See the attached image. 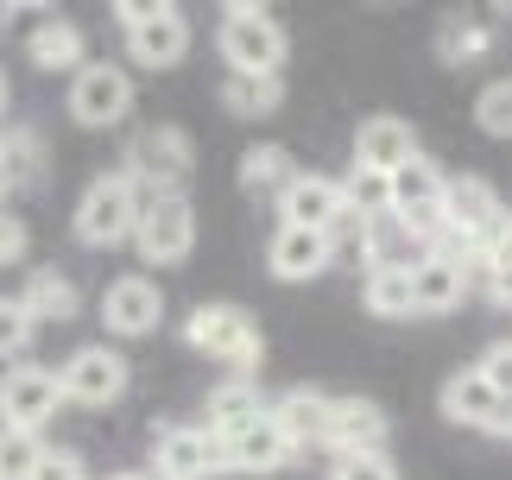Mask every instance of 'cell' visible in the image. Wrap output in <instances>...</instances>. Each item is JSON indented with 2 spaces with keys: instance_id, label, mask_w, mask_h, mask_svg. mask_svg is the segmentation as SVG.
Listing matches in <instances>:
<instances>
[{
  "instance_id": "f1b7e54d",
  "label": "cell",
  "mask_w": 512,
  "mask_h": 480,
  "mask_svg": "<svg viewBox=\"0 0 512 480\" xmlns=\"http://www.w3.org/2000/svg\"><path fill=\"white\" fill-rule=\"evenodd\" d=\"M45 462V436L38 430H0V480H32Z\"/></svg>"
},
{
  "instance_id": "8992f818",
  "label": "cell",
  "mask_w": 512,
  "mask_h": 480,
  "mask_svg": "<svg viewBox=\"0 0 512 480\" xmlns=\"http://www.w3.org/2000/svg\"><path fill=\"white\" fill-rule=\"evenodd\" d=\"M133 247H140V259H152V266H184L190 247H196L190 196H146L140 228H133Z\"/></svg>"
},
{
  "instance_id": "836d02e7",
  "label": "cell",
  "mask_w": 512,
  "mask_h": 480,
  "mask_svg": "<svg viewBox=\"0 0 512 480\" xmlns=\"http://www.w3.org/2000/svg\"><path fill=\"white\" fill-rule=\"evenodd\" d=\"M329 480H399V474H392L386 449H380V455H336V462H329Z\"/></svg>"
},
{
  "instance_id": "d590c367",
  "label": "cell",
  "mask_w": 512,
  "mask_h": 480,
  "mask_svg": "<svg viewBox=\"0 0 512 480\" xmlns=\"http://www.w3.org/2000/svg\"><path fill=\"white\" fill-rule=\"evenodd\" d=\"M475 367L487 373V386H494L500 398H512V342H494V348L475 360Z\"/></svg>"
},
{
  "instance_id": "7c38bea8",
  "label": "cell",
  "mask_w": 512,
  "mask_h": 480,
  "mask_svg": "<svg viewBox=\"0 0 512 480\" xmlns=\"http://www.w3.org/2000/svg\"><path fill=\"white\" fill-rule=\"evenodd\" d=\"M285 228H317V234H336V222L348 215V196L336 177H323V171H298V184L285 190Z\"/></svg>"
},
{
  "instance_id": "8d00e7d4",
  "label": "cell",
  "mask_w": 512,
  "mask_h": 480,
  "mask_svg": "<svg viewBox=\"0 0 512 480\" xmlns=\"http://www.w3.org/2000/svg\"><path fill=\"white\" fill-rule=\"evenodd\" d=\"M51 19V7H0V38H32Z\"/></svg>"
},
{
  "instance_id": "f546056e",
  "label": "cell",
  "mask_w": 512,
  "mask_h": 480,
  "mask_svg": "<svg viewBox=\"0 0 512 480\" xmlns=\"http://www.w3.org/2000/svg\"><path fill=\"white\" fill-rule=\"evenodd\" d=\"M0 146H7V165H13V184L19 190H32L38 177H45V146H38L32 127H7V133H0Z\"/></svg>"
},
{
  "instance_id": "83f0119b",
  "label": "cell",
  "mask_w": 512,
  "mask_h": 480,
  "mask_svg": "<svg viewBox=\"0 0 512 480\" xmlns=\"http://www.w3.org/2000/svg\"><path fill=\"white\" fill-rule=\"evenodd\" d=\"M342 196H348V209H361V215H367V222H380V215H392V177H386V171L348 165V177H342Z\"/></svg>"
},
{
  "instance_id": "603a6c76",
  "label": "cell",
  "mask_w": 512,
  "mask_h": 480,
  "mask_svg": "<svg viewBox=\"0 0 512 480\" xmlns=\"http://www.w3.org/2000/svg\"><path fill=\"white\" fill-rule=\"evenodd\" d=\"M19 304L32 310V323H70L76 310H83V291H76V278H64V272H32L26 278V291H19Z\"/></svg>"
},
{
  "instance_id": "cb8c5ba5",
  "label": "cell",
  "mask_w": 512,
  "mask_h": 480,
  "mask_svg": "<svg viewBox=\"0 0 512 480\" xmlns=\"http://www.w3.org/2000/svg\"><path fill=\"white\" fill-rule=\"evenodd\" d=\"M253 417H266V405H260V386H253L247 373H234V379H222V386L209 392V430L215 436L241 430V424H253Z\"/></svg>"
},
{
  "instance_id": "4dcf8cb0",
  "label": "cell",
  "mask_w": 512,
  "mask_h": 480,
  "mask_svg": "<svg viewBox=\"0 0 512 480\" xmlns=\"http://www.w3.org/2000/svg\"><path fill=\"white\" fill-rule=\"evenodd\" d=\"M475 120L487 139H512V76H494L481 95H475Z\"/></svg>"
},
{
  "instance_id": "3957f363",
  "label": "cell",
  "mask_w": 512,
  "mask_h": 480,
  "mask_svg": "<svg viewBox=\"0 0 512 480\" xmlns=\"http://www.w3.org/2000/svg\"><path fill=\"white\" fill-rule=\"evenodd\" d=\"M184 342L196 354H209V360H222V367L234 373H253L260 367V329H253V316L247 310H234V304H203V310H190V323H184Z\"/></svg>"
},
{
  "instance_id": "8fae6325",
  "label": "cell",
  "mask_w": 512,
  "mask_h": 480,
  "mask_svg": "<svg viewBox=\"0 0 512 480\" xmlns=\"http://www.w3.org/2000/svg\"><path fill=\"white\" fill-rule=\"evenodd\" d=\"M386 436H392V424L373 398H336L329 405V430H323L329 455H380Z\"/></svg>"
},
{
  "instance_id": "5b68a950",
  "label": "cell",
  "mask_w": 512,
  "mask_h": 480,
  "mask_svg": "<svg viewBox=\"0 0 512 480\" xmlns=\"http://www.w3.org/2000/svg\"><path fill=\"white\" fill-rule=\"evenodd\" d=\"M57 379H64V405H89V411H102V405H114V398L133 386V367H127V354H121V348L89 342V348L64 354Z\"/></svg>"
},
{
  "instance_id": "f35d334b",
  "label": "cell",
  "mask_w": 512,
  "mask_h": 480,
  "mask_svg": "<svg viewBox=\"0 0 512 480\" xmlns=\"http://www.w3.org/2000/svg\"><path fill=\"white\" fill-rule=\"evenodd\" d=\"M159 13H165V0H121V7H114V19H121V32L146 26V19H159Z\"/></svg>"
},
{
  "instance_id": "52a82bcc",
  "label": "cell",
  "mask_w": 512,
  "mask_h": 480,
  "mask_svg": "<svg viewBox=\"0 0 512 480\" xmlns=\"http://www.w3.org/2000/svg\"><path fill=\"white\" fill-rule=\"evenodd\" d=\"M222 436L209 424H165L152 430V474L159 480H209L222 474Z\"/></svg>"
},
{
  "instance_id": "ba28073f",
  "label": "cell",
  "mask_w": 512,
  "mask_h": 480,
  "mask_svg": "<svg viewBox=\"0 0 512 480\" xmlns=\"http://www.w3.org/2000/svg\"><path fill=\"white\" fill-rule=\"evenodd\" d=\"M64 405V379L51 367H7L0 373V430H45Z\"/></svg>"
},
{
  "instance_id": "7bdbcfd3",
  "label": "cell",
  "mask_w": 512,
  "mask_h": 480,
  "mask_svg": "<svg viewBox=\"0 0 512 480\" xmlns=\"http://www.w3.org/2000/svg\"><path fill=\"white\" fill-rule=\"evenodd\" d=\"M108 480H152V474H108Z\"/></svg>"
},
{
  "instance_id": "e575fe53",
  "label": "cell",
  "mask_w": 512,
  "mask_h": 480,
  "mask_svg": "<svg viewBox=\"0 0 512 480\" xmlns=\"http://www.w3.org/2000/svg\"><path fill=\"white\" fill-rule=\"evenodd\" d=\"M32 480H89V462L76 449H45V462L32 468Z\"/></svg>"
},
{
  "instance_id": "d6a6232c",
  "label": "cell",
  "mask_w": 512,
  "mask_h": 480,
  "mask_svg": "<svg viewBox=\"0 0 512 480\" xmlns=\"http://www.w3.org/2000/svg\"><path fill=\"white\" fill-rule=\"evenodd\" d=\"M481 259H487V278H481V291L494 297L500 310H512V222H506V240H494V247H487Z\"/></svg>"
},
{
  "instance_id": "7a4b0ae2",
  "label": "cell",
  "mask_w": 512,
  "mask_h": 480,
  "mask_svg": "<svg viewBox=\"0 0 512 480\" xmlns=\"http://www.w3.org/2000/svg\"><path fill=\"white\" fill-rule=\"evenodd\" d=\"M215 45H222L234 76H279V64H285V26L266 7H247V0H234L222 13Z\"/></svg>"
},
{
  "instance_id": "30bf717a",
  "label": "cell",
  "mask_w": 512,
  "mask_h": 480,
  "mask_svg": "<svg viewBox=\"0 0 512 480\" xmlns=\"http://www.w3.org/2000/svg\"><path fill=\"white\" fill-rule=\"evenodd\" d=\"M102 323L108 335H121V342H140V335H152L165 323V297L152 278L140 272H127V278H114V285L102 291Z\"/></svg>"
},
{
  "instance_id": "ac0fdd59",
  "label": "cell",
  "mask_w": 512,
  "mask_h": 480,
  "mask_svg": "<svg viewBox=\"0 0 512 480\" xmlns=\"http://www.w3.org/2000/svg\"><path fill=\"white\" fill-rule=\"evenodd\" d=\"M329 405H336L329 392H317V386H291L279 405H272V424L285 430L291 449H310V443H323V430H329Z\"/></svg>"
},
{
  "instance_id": "4fadbf2b",
  "label": "cell",
  "mask_w": 512,
  "mask_h": 480,
  "mask_svg": "<svg viewBox=\"0 0 512 480\" xmlns=\"http://www.w3.org/2000/svg\"><path fill=\"white\" fill-rule=\"evenodd\" d=\"M291 455H298V449H291L285 430L272 424V405H266V417H253V424H241V430L222 436V462L241 468V474H279Z\"/></svg>"
},
{
  "instance_id": "ab89813d",
  "label": "cell",
  "mask_w": 512,
  "mask_h": 480,
  "mask_svg": "<svg viewBox=\"0 0 512 480\" xmlns=\"http://www.w3.org/2000/svg\"><path fill=\"white\" fill-rule=\"evenodd\" d=\"M487 436H512V398H500V411H494V424H487Z\"/></svg>"
},
{
  "instance_id": "7402d4cb",
  "label": "cell",
  "mask_w": 512,
  "mask_h": 480,
  "mask_svg": "<svg viewBox=\"0 0 512 480\" xmlns=\"http://www.w3.org/2000/svg\"><path fill=\"white\" fill-rule=\"evenodd\" d=\"M443 190H449V177L430 165V158L418 152L411 165L392 171V215H424V209H443Z\"/></svg>"
},
{
  "instance_id": "484cf974",
  "label": "cell",
  "mask_w": 512,
  "mask_h": 480,
  "mask_svg": "<svg viewBox=\"0 0 512 480\" xmlns=\"http://www.w3.org/2000/svg\"><path fill=\"white\" fill-rule=\"evenodd\" d=\"M487 45H494V32L481 26V19H462V13H449L443 26H437V57L443 64H481Z\"/></svg>"
},
{
  "instance_id": "b9f144b4",
  "label": "cell",
  "mask_w": 512,
  "mask_h": 480,
  "mask_svg": "<svg viewBox=\"0 0 512 480\" xmlns=\"http://www.w3.org/2000/svg\"><path fill=\"white\" fill-rule=\"evenodd\" d=\"M0 114H7V76H0Z\"/></svg>"
},
{
  "instance_id": "2e32d148",
  "label": "cell",
  "mask_w": 512,
  "mask_h": 480,
  "mask_svg": "<svg viewBox=\"0 0 512 480\" xmlns=\"http://www.w3.org/2000/svg\"><path fill=\"white\" fill-rule=\"evenodd\" d=\"M468 297V266L456 253H424L418 266H411V310L418 316H443L456 310Z\"/></svg>"
},
{
  "instance_id": "74e56055",
  "label": "cell",
  "mask_w": 512,
  "mask_h": 480,
  "mask_svg": "<svg viewBox=\"0 0 512 480\" xmlns=\"http://www.w3.org/2000/svg\"><path fill=\"white\" fill-rule=\"evenodd\" d=\"M26 259V222L13 209H0V266H19Z\"/></svg>"
},
{
  "instance_id": "9c48e42d",
  "label": "cell",
  "mask_w": 512,
  "mask_h": 480,
  "mask_svg": "<svg viewBox=\"0 0 512 480\" xmlns=\"http://www.w3.org/2000/svg\"><path fill=\"white\" fill-rule=\"evenodd\" d=\"M133 114V76L114 64H83L70 76V120L76 127H121Z\"/></svg>"
},
{
  "instance_id": "44dd1931",
  "label": "cell",
  "mask_w": 512,
  "mask_h": 480,
  "mask_svg": "<svg viewBox=\"0 0 512 480\" xmlns=\"http://www.w3.org/2000/svg\"><path fill=\"white\" fill-rule=\"evenodd\" d=\"M26 57L38 70H83V26L76 19H64V13H51L45 26H38L32 38H26Z\"/></svg>"
},
{
  "instance_id": "60d3db41",
  "label": "cell",
  "mask_w": 512,
  "mask_h": 480,
  "mask_svg": "<svg viewBox=\"0 0 512 480\" xmlns=\"http://www.w3.org/2000/svg\"><path fill=\"white\" fill-rule=\"evenodd\" d=\"M19 184H13V165H7V146H0V203H7Z\"/></svg>"
},
{
  "instance_id": "d6986e66",
  "label": "cell",
  "mask_w": 512,
  "mask_h": 480,
  "mask_svg": "<svg viewBox=\"0 0 512 480\" xmlns=\"http://www.w3.org/2000/svg\"><path fill=\"white\" fill-rule=\"evenodd\" d=\"M443 417L449 424H468V430H487L494 424V411H500V392L487 386V373L481 367H468V373H449L443 379Z\"/></svg>"
},
{
  "instance_id": "d4e9b609",
  "label": "cell",
  "mask_w": 512,
  "mask_h": 480,
  "mask_svg": "<svg viewBox=\"0 0 512 480\" xmlns=\"http://www.w3.org/2000/svg\"><path fill=\"white\" fill-rule=\"evenodd\" d=\"M222 108H228V114H241V120H266V114H279V108H285V83H279V76H234V70H228V83H222Z\"/></svg>"
},
{
  "instance_id": "4316f807",
  "label": "cell",
  "mask_w": 512,
  "mask_h": 480,
  "mask_svg": "<svg viewBox=\"0 0 512 480\" xmlns=\"http://www.w3.org/2000/svg\"><path fill=\"white\" fill-rule=\"evenodd\" d=\"M367 310L373 316H418L411 310V266H373L367 272Z\"/></svg>"
},
{
  "instance_id": "6da1fadb",
  "label": "cell",
  "mask_w": 512,
  "mask_h": 480,
  "mask_svg": "<svg viewBox=\"0 0 512 480\" xmlns=\"http://www.w3.org/2000/svg\"><path fill=\"white\" fill-rule=\"evenodd\" d=\"M140 209H146L140 177L127 165L102 171L83 190V203H76V240H83V247H121V240H133V228H140Z\"/></svg>"
},
{
  "instance_id": "5bb4252c",
  "label": "cell",
  "mask_w": 512,
  "mask_h": 480,
  "mask_svg": "<svg viewBox=\"0 0 512 480\" xmlns=\"http://www.w3.org/2000/svg\"><path fill=\"white\" fill-rule=\"evenodd\" d=\"M266 266H272V278H285V285H304V278L336 266V240L317 234V228H285L279 222V234H272V247H266Z\"/></svg>"
},
{
  "instance_id": "9a60e30c",
  "label": "cell",
  "mask_w": 512,
  "mask_h": 480,
  "mask_svg": "<svg viewBox=\"0 0 512 480\" xmlns=\"http://www.w3.org/2000/svg\"><path fill=\"white\" fill-rule=\"evenodd\" d=\"M418 158V133L405 127L399 114H367L361 127H354V165H367V171H399Z\"/></svg>"
},
{
  "instance_id": "e0dca14e",
  "label": "cell",
  "mask_w": 512,
  "mask_h": 480,
  "mask_svg": "<svg viewBox=\"0 0 512 480\" xmlns=\"http://www.w3.org/2000/svg\"><path fill=\"white\" fill-rule=\"evenodd\" d=\"M121 38H127V57H133V64L171 70V64H184V51H190V19H184V7H165L159 19H146V26H133Z\"/></svg>"
},
{
  "instance_id": "1f68e13d",
  "label": "cell",
  "mask_w": 512,
  "mask_h": 480,
  "mask_svg": "<svg viewBox=\"0 0 512 480\" xmlns=\"http://www.w3.org/2000/svg\"><path fill=\"white\" fill-rule=\"evenodd\" d=\"M32 335H38L32 310L19 304V297H0V360H19V354L32 348Z\"/></svg>"
},
{
  "instance_id": "ffe728a7",
  "label": "cell",
  "mask_w": 512,
  "mask_h": 480,
  "mask_svg": "<svg viewBox=\"0 0 512 480\" xmlns=\"http://www.w3.org/2000/svg\"><path fill=\"white\" fill-rule=\"evenodd\" d=\"M298 184V165H291L285 146H253L241 152V190L253 203H285V190Z\"/></svg>"
},
{
  "instance_id": "277c9868",
  "label": "cell",
  "mask_w": 512,
  "mask_h": 480,
  "mask_svg": "<svg viewBox=\"0 0 512 480\" xmlns=\"http://www.w3.org/2000/svg\"><path fill=\"white\" fill-rule=\"evenodd\" d=\"M127 171L140 177V190H146V196H184L190 171H196L190 133H184V127H146V133H133V146H127Z\"/></svg>"
}]
</instances>
